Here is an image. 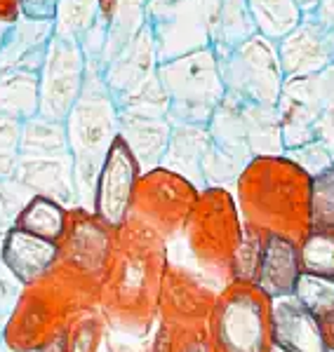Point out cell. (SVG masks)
Segmentation results:
<instances>
[{
	"instance_id": "6da1fadb",
	"label": "cell",
	"mask_w": 334,
	"mask_h": 352,
	"mask_svg": "<svg viewBox=\"0 0 334 352\" xmlns=\"http://www.w3.org/2000/svg\"><path fill=\"white\" fill-rule=\"evenodd\" d=\"M134 184H137V160L125 144V139H113L106 153L104 167L99 174L97 195H94V212L106 226H121L127 219L132 204Z\"/></svg>"
},
{
	"instance_id": "7a4b0ae2",
	"label": "cell",
	"mask_w": 334,
	"mask_h": 352,
	"mask_svg": "<svg viewBox=\"0 0 334 352\" xmlns=\"http://www.w3.org/2000/svg\"><path fill=\"white\" fill-rule=\"evenodd\" d=\"M254 287L266 298H290L302 277V263H299V247L287 235L269 232L259 247L257 261H254Z\"/></svg>"
},
{
	"instance_id": "3957f363",
	"label": "cell",
	"mask_w": 334,
	"mask_h": 352,
	"mask_svg": "<svg viewBox=\"0 0 334 352\" xmlns=\"http://www.w3.org/2000/svg\"><path fill=\"white\" fill-rule=\"evenodd\" d=\"M269 333L282 352H332L327 348L318 315L297 298H280L269 310Z\"/></svg>"
},
{
	"instance_id": "277c9868",
	"label": "cell",
	"mask_w": 334,
	"mask_h": 352,
	"mask_svg": "<svg viewBox=\"0 0 334 352\" xmlns=\"http://www.w3.org/2000/svg\"><path fill=\"white\" fill-rule=\"evenodd\" d=\"M266 315L252 296H233L219 310L217 340L222 352H266Z\"/></svg>"
},
{
	"instance_id": "5b68a950",
	"label": "cell",
	"mask_w": 334,
	"mask_h": 352,
	"mask_svg": "<svg viewBox=\"0 0 334 352\" xmlns=\"http://www.w3.org/2000/svg\"><path fill=\"white\" fill-rule=\"evenodd\" d=\"M59 258L56 242L43 240V237L28 235L24 230L12 228L5 235L3 242V263L10 272L21 282H36L54 265Z\"/></svg>"
},
{
	"instance_id": "8992f818",
	"label": "cell",
	"mask_w": 334,
	"mask_h": 352,
	"mask_svg": "<svg viewBox=\"0 0 334 352\" xmlns=\"http://www.w3.org/2000/svg\"><path fill=\"white\" fill-rule=\"evenodd\" d=\"M17 230H24L28 235L43 237V240L56 242L64 235L66 228V214L56 202L48 200V197H33L19 212L14 221Z\"/></svg>"
},
{
	"instance_id": "52a82bcc",
	"label": "cell",
	"mask_w": 334,
	"mask_h": 352,
	"mask_svg": "<svg viewBox=\"0 0 334 352\" xmlns=\"http://www.w3.org/2000/svg\"><path fill=\"white\" fill-rule=\"evenodd\" d=\"M302 275L334 280V232L311 228L299 244Z\"/></svg>"
},
{
	"instance_id": "ba28073f",
	"label": "cell",
	"mask_w": 334,
	"mask_h": 352,
	"mask_svg": "<svg viewBox=\"0 0 334 352\" xmlns=\"http://www.w3.org/2000/svg\"><path fill=\"white\" fill-rule=\"evenodd\" d=\"M309 217L313 230L334 232V162L322 167L311 181Z\"/></svg>"
},
{
	"instance_id": "9c48e42d",
	"label": "cell",
	"mask_w": 334,
	"mask_h": 352,
	"mask_svg": "<svg viewBox=\"0 0 334 352\" xmlns=\"http://www.w3.org/2000/svg\"><path fill=\"white\" fill-rule=\"evenodd\" d=\"M292 298H297L313 315H325L327 310L334 308V280H330V277L302 275Z\"/></svg>"
},
{
	"instance_id": "30bf717a",
	"label": "cell",
	"mask_w": 334,
	"mask_h": 352,
	"mask_svg": "<svg viewBox=\"0 0 334 352\" xmlns=\"http://www.w3.org/2000/svg\"><path fill=\"white\" fill-rule=\"evenodd\" d=\"M320 320V327H322V333H325V340H327V348L334 352V308L327 310L325 315L318 317Z\"/></svg>"
},
{
	"instance_id": "8fae6325",
	"label": "cell",
	"mask_w": 334,
	"mask_h": 352,
	"mask_svg": "<svg viewBox=\"0 0 334 352\" xmlns=\"http://www.w3.org/2000/svg\"><path fill=\"white\" fill-rule=\"evenodd\" d=\"M194 352H200V350H194Z\"/></svg>"
}]
</instances>
